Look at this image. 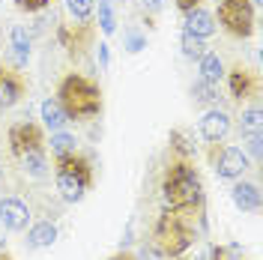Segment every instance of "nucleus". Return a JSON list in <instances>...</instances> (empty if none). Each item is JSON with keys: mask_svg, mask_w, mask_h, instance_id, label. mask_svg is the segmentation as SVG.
I'll list each match as a JSON object with an SVG mask.
<instances>
[{"mask_svg": "<svg viewBox=\"0 0 263 260\" xmlns=\"http://www.w3.org/2000/svg\"><path fill=\"white\" fill-rule=\"evenodd\" d=\"M162 210L182 212L189 218H197L200 228H206L203 212H206V195H203V182L200 174L192 164V159H174L162 174Z\"/></svg>", "mask_w": 263, "mask_h": 260, "instance_id": "1", "label": "nucleus"}, {"mask_svg": "<svg viewBox=\"0 0 263 260\" xmlns=\"http://www.w3.org/2000/svg\"><path fill=\"white\" fill-rule=\"evenodd\" d=\"M57 102L63 105L69 120H93L102 114L105 99H102V87L93 78H87L81 72H69L63 81L57 84Z\"/></svg>", "mask_w": 263, "mask_h": 260, "instance_id": "2", "label": "nucleus"}, {"mask_svg": "<svg viewBox=\"0 0 263 260\" xmlns=\"http://www.w3.org/2000/svg\"><path fill=\"white\" fill-rule=\"evenodd\" d=\"M197 239V230H195V218L182 215V212H171L162 210V215L156 218L153 225V236H149V245L162 254V257L177 260L182 257Z\"/></svg>", "mask_w": 263, "mask_h": 260, "instance_id": "3", "label": "nucleus"}, {"mask_svg": "<svg viewBox=\"0 0 263 260\" xmlns=\"http://www.w3.org/2000/svg\"><path fill=\"white\" fill-rule=\"evenodd\" d=\"M93 162L81 156V153H72V156H60L54 164V182H57V192L66 203H78L87 197V192L93 189Z\"/></svg>", "mask_w": 263, "mask_h": 260, "instance_id": "4", "label": "nucleus"}, {"mask_svg": "<svg viewBox=\"0 0 263 260\" xmlns=\"http://www.w3.org/2000/svg\"><path fill=\"white\" fill-rule=\"evenodd\" d=\"M218 24L230 36L248 39L257 24V6L251 0H218Z\"/></svg>", "mask_w": 263, "mask_h": 260, "instance_id": "5", "label": "nucleus"}, {"mask_svg": "<svg viewBox=\"0 0 263 260\" xmlns=\"http://www.w3.org/2000/svg\"><path fill=\"white\" fill-rule=\"evenodd\" d=\"M210 164H213L215 177L228 179V182L242 179L246 177V171L251 168L246 150H239V146H228V144H221V141H218V144H210Z\"/></svg>", "mask_w": 263, "mask_h": 260, "instance_id": "6", "label": "nucleus"}, {"mask_svg": "<svg viewBox=\"0 0 263 260\" xmlns=\"http://www.w3.org/2000/svg\"><path fill=\"white\" fill-rule=\"evenodd\" d=\"M6 144H9V153L21 159V156H27L30 150H39V146H45V132L42 126H36L30 120H18L9 126L6 132Z\"/></svg>", "mask_w": 263, "mask_h": 260, "instance_id": "7", "label": "nucleus"}, {"mask_svg": "<svg viewBox=\"0 0 263 260\" xmlns=\"http://www.w3.org/2000/svg\"><path fill=\"white\" fill-rule=\"evenodd\" d=\"M0 225L12 233H21L30 225V207L21 197H0Z\"/></svg>", "mask_w": 263, "mask_h": 260, "instance_id": "8", "label": "nucleus"}, {"mask_svg": "<svg viewBox=\"0 0 263 260\" xmlns=\"http://www.w3.org/2000/svg\"><path fill=\"white\" fill-rule=\"evenodd\" d=\"M230 126H233L230 114L215 105V108H210L206 114L200 117V138H203L206 144H218V141H224L230 135Z\"/></svg>", "mask_w": 263, "mask_h": 260, "instance_id": "9", "label": "nucleus"}, {"mask_svg": "<svg viewBox=\"0 0 263 260\" xmlns=\"http://www.w3.org/2000/svg\"><path fill=\"white\" fill-rule=\"evenodd\" d=\"M24 93H27L24 78L18 72H12V69L0 66V108H15L24 99Z\"/></svg>", "mask_w": 263, "mask_h": 260, "instance_id": "10", "label": "nucleus"}, {"mask_svg": "<svg viewBox=\"0 0 263 260\" xmlns=\"http://www.w3.org/2000/svg\"><path fill=\"white\" fill-rule=\"evenodd\" d=\"M228 87H230V96L236 99V102H246V99H257L260 93V81L246 72L242 66H236V69H230L228 75Z\"/></svg>", "mask_w": 263, "mask_h": 260, "instance_id": "11", "label": "nucleus"}, {"mask_svg": "<svg viewBox=\"0 0 263 260\" xmlns=\"http://www.w3.org/2000/svg\"><path fill=\"white\" fill-rule=\"evenodd\" d=\"M230 200L236 203V210L257 212L260 210V189H257L254 182H246V179H233V185H230Z\"/></svg>", "mask_w": 263, "mask_h": 260, "instance_id": "12", "label": "nucleus"}, {"mask_svg": "<svg viewBox=\"0 0 263 260\" xmlns=\"http://www.w3.org/2000/svg\"><path fill=\"white\" fill-rule=\"evenodd\" d=\"M185 33H192V36H197V39H210L215 33V15L210 12V9H203V6H195L192 12H185Z\"/></svg>", "mask_w": 263, "mask_h": 260, "instance_id": "13", "label": "nucleus"}, {"mask_svg": "<svg viewBox=\"0 0 263 260\" xmlns=\"http://www.w3.org/2000/svg\"><path fill=\"white\" fill-rule=\"evenodd\" d=\"M9 54H12L15 69L27 66V60H30V33H27V27H21V24L12 27V33H9Z\"/></svg>", "mask_w": 263, "mask_h": 260, "instance_id": "14", "label": "nucleus"}, {"mask_svg": "<svg viewBox=\"0 0 263 260\" xmlns=\"http://www.w3.org/2000/svg\"><path fill=\"white\" fill-rule=\"evenodd\" d=\"M39 114H42V126H45L48 132H63L66 126L72 123V120H69V114L63 111V105H60V102H57L54 96L42 102Z\"/></svg>", "mask_w": 263, "mask_h": 260, "instance_id": "15", "label": "nucleus"}, {"mask_svg": "<svg viewBox=\"0 0 263 260\" xmlns=\"http://www.w3.org/2000/svg\"><path fill=\"white\" fill-rule=\"evenodd\" d=\"M21 162V171L33 179H48L51 174V164H48V156H45V146H39V150H30L27 156H21L18 159Z\"/></svg>", "mask_w": 263, "mask_h": 260, "instance_id": "16", "label": "nucleus"}, {"mask_svg": "<svg viewBox=\"0 0 263 260\" xmlns=\"http://www.w3.org/2000/svg\"><path fill=\"white\" fill-rule=\"evenodd\" d=\"M57 243V225L45 218V221H36L30 230H27V248H48V245Z\"/></svg>", "mask_w": 263, "mask_h": 260, "instance_id": "17", "label": "nucleus"}, {"mask_svg": "<svg viewBox=\"0 0 263 260\" xmlns=\"http://www.w3.org/2000/svg\"><path fill=\"white\" fill-rule=\"evenodd\" d=\"M197 72H200V78L210 84H218L224 78V63H221V57L215 54V51H206L200 60H197Z\"/></svg>", "mask_w": 263, "mask_h": 260, "instance_id": "18", "label": "nucleus"}, {"mask_svg": "<svg viewBox=\"0 0 263 260\" xmlns=\"http://www.w3.org/2000/svg\"><path fill=\"white\" fill-rule=\"evenodd\" d=\"M51 153H54V159H60V156H72V153H78V138L72 135V132H51Z\"/></svg>", "mask_w": 263, "mask_h": 260, "instance_id": "19", "label": "nucleus"}, {"mask_svg": "<svg viewBox=\"0 0 263 260\" xmlns=\"http://www.w3.org/2000/svg\"><path fill=\"white\" fill-rule=\"evenodd\" d=\"M192 99H195L197 105L215 108V105H218V84H210V81H203V78H197V81L192 84Z\"/></svg>", "mask_w": 263, "mask_h": 260, "instance_id": "20", "label": "nucleus"}, {"mask_svg": "<svg viewBox=\"0 0 263 260\" xmlns=\"http://www.w3.org/2000/svg\"><path fill=\"white\" fill-rule=\"evenodd\" d=\"M171 150L177 153V159H192L195 156V141L189 138V132L174 129L171 132Z\"/></svg>", "mask_w": 263, "mask_h": 260, "instance_id": "21", "label": "nucleus"}, {"mask_svg": "<svg viewBox=\"0 0 263 260\" xmlns=\"http://www.w3.org/2000/svg\"><path fill=\"white\" fill-rule=\"evenodd\" d=\"M66 9H69V15L75 18L78 24H90L93 9H96V0H66Z\"/></svg>", "mask_w": 263, "mask_h": 260, "instance_id": "22", "label": "nucleus"}, {"mask_svg": "<svg viewBox=\"0 0 263 260\" xmlns=\"http://www.w3.org/2000/svg\"><path fill=\"white\" fill-rule=\"evenodd\" d=\"M260 126H263L260 105L254 102V105L242 108V117H239V132H242V135H246V132H260Z\"/></svg>", "mask_w": 263, "mask_h": 260, "instance_id": "23", "label": "nucleus"}, {"mask_svg": "<svg viewBox=\"0 0 263 260\" xmlns=\"http://www.w3.org/2000/svg\"><path fill=\"white\" fill-rule=\"evenodd\" d=\"M180 48H182V54H185L189 60H200V57L206 54V42H203V39H197V36H192V33L182 30V36H180Z\"/></svg>", "mask_w": 263, "mask_h": 260, "instance_id": "24", "label": "nucleus"}, {"mask_svg": "<svg viewBox=\"0 0 263 260\" xmlns=\"http://www.w3.org/2000/svg\"><path fill=\"white\" fill-rule=\"evenodd\" d=\"M99 27H102L105 36H111L117 30V15H114L111 0H99Z\"/></svg>", "mask_w": 263, "mask_h": 260, "instance_id": "25", "label": "nucleus"}, {"mask_svg": "<svg viewBox=\"0 0 263 260\" xmlns=\"http://www.w3.org/2000/svg\"><path fill=\"white\" fill-rule=\"evenodd\" d=\"M242 144H246V150L254 156V162H260V153H263V135L260 132H246V135H242Z\"/></svg>", "mask_w": 263, "mask_h": 260, "instance_id": "26", "label": "nucleus"}, {"mask_svg": "<svg viewBox=\"0 0 263 260\" xmlns=\"http://www.w3.org/2000/svg\"><path fill=\"white\" fill-rule=\"evenodd\" d=\"M141 48H147V36H144V33H138L135 27H132V30H126V51L138 54Z\"/></svg>", "mask_w": 263, "mask_h": 260, "instance_id": "27", "label": "nucleus"}, {"mask_svg": "<svg viewBox=\"0 0 263 260\" xmlns=\"http://www.w3.org/2000/svg\"><path fill=\"white\" fill-rule=\"evenodd\" d=\"M15 6L21 12H42L51 6V0H15Z\"/></svg>", "mask_w": 263, "mask_h": 260, "instance_id": "28", "label": "nucleus"}, {"mask_svg": "<svg viewBox=\"0 0 263 260\" xmlns=\"http://www.w3.org/2000/svg\"><path fill=\"white\" fill-rule=\"evenodd\" d=\"M138 260H162V254H159L149 243H144L141 245V251H138Z\"/></svg>", "mask_w": 263, "mask_h": 260, "instance_id": "29", "label": "nucleus"}, {"mask_svg": "<svg viewBox=\"0 0 263 260\" xmlns=\"http://www.w3.org/2000/svg\"><path fill=\"white\" fill-rule=\"evenodd\" d=\"M111 63V51H108V42H99V66L102 69H108Z\"/></svg>", "mask_w": 263, "mask_h": 260, "instance_id": "30", "label": "nucleus"}, {"mask_svg": "<svg viewBox=\"0 0 263 260\" xmlns=\"http://www.w3.org/2000/svg\"><path fill=\"white\" fill-rule=\"evenodd\" d=\"M174 3H177V9H180L182 15H185V12H192L195 6H200L203 0H174Z\"/></svg>", "mask_w": 263, "mask_h": 260, "instance_id": "31", "label": "nucleus"}, {"mask_svg": "<svg viewBox=\"0 0 263 260\" xmlns=\"http://www.w3.org/2000/svg\"><path fill=\"white\" fill-rule=\"evenodd\" d=\"M162 6H164V0H144V9L147 12H159Z\"/></svg>", "mask_w": 263, "mask_h": 260, "instance_id": "32", "label": "nucleus"}, {"mask_svg": "<svg viewBox=\"0 0 263 260\" xmlns=\"http://www.w3.org/2000/svg\"><path fill=\"white\" fill-rule=\"evenodd\" d=\"M108 260H138V257H132L129 251H117V254H111Z\"/></svg>", "mask_w": 263, "mask_h": 260, "instance_id": "33", "label": "nucleus"}, {"mask_svg": "<svg viewBox=\"0 0 263 260\" xmlns=\"http://www.w3.org/2000/svg\"><path fill=\"white\" fill-rule=\"evenodd\" d=\"M3 182H6V171H3V164H0V189H3Z\"/></svg>", "mask_w": 263, "mask_h": 260, "instance_id": "34", "label": "nucleus"}, {"mask_svg": "<svg viewBox=\"0 0 263 260\" xmlns=\"http://www.w3.org/2000/svg\"><path fill=\"white\" fill-rule=\"evenodd\" d=\"M0 260H12V257H9V254H0Z\"/></svg>", "mask_w": 263, "mask_h": 260, "instance_id": "35", "label": "nucleus"}, {"mask_svg": "<svg viewBox=\"0 0 263 260\" xmlns=\"http://www.w3.org/2000/svg\"><path fill=\"white\" fill-rule=\"evenodd\" d=\"M251 3H254V6H260V3H263V0H251Z\"/></svg>", "mask_w": 263, "mask_h": 260, "instance_id": "36", "label": "nucleus"}, {"mask_svg": "<svg viewBox=\"0 0 263 260\" xmlns=\"http://www.w3.org/2000/svg\"><path fill=\"white\" fill-rule=\"evenodd\" d=\"M0 146H3V138H0Z\"/></svg>", "mask_w": 263, "mask_h": 260, "instance_id": "37", "label": "nucleus"}, {"mask_svg": "<svg viewBox=\"0 0 263 260\" xmlns=\"http://www.w3.org/2000/svg\"><path fill=\"white\" fill-rule=\"evenodd\" d=\"M177 260H180V257H177Z\"/></svg>", "mask_w": 263, "mask_h": 260, "instance_id": "38", "label": "nucleus"}]
</instances>
